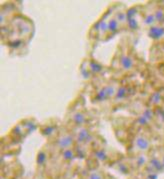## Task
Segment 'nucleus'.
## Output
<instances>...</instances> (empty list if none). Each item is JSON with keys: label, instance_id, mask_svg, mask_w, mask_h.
<instances>
[{"label": "nucleus", "instance_id": "f257e3e1", "mask_svg": "<svg viewBox=\"0 0 164 179\" xmlns=\"http://www.w3.org/2000/svg\"><path fill=\"white\" fill-rule=\"evenodd\" d=\"M117 93V87L115 84H107L103 88L97 92V99L98 100H107L108 98L114 96Z\"/></svg>", "mask_w": 164, "mask_h": 179}, {"label": "nucleus", "instance_id": "f03ea898", "mask_svg": "<svg viewBox=\"0 0 164 179\" xmlns=\"http://www.w3.org/2000/svg\"><path fill=\"white\" fill-rule=\"evenodd\" d=\"M72 142H73V137L70 135V134H63V135H60L57 138V145L64 150L69 149Z\"/></svg>", "mask_w": 164, "mask_h": 179}, {"label": "nucleus", "instance_id": "423d86ee", "mask_svg": "<svg viewBox=\"0 0 164 179\" xmlns=\"http://www.w3.org/2000/svg\"><path fill=\"white\" fill-rule=\"evenodd\" d=\"M72 120L76 124L81 125V124H83L84 122H85V116H84V114H82L81 112H76V113L73 114Z\"/></svg>", "mask_w": 164, "mask_h": 179}, {"label": "nucleus", "instance_id": "0eeeda50", "mask_svg": "<svg viewBox=\"0 0 164 179\" xmlns=\"http://www.w3.org/2000/svg\"><path fill=\"white\" fill-rule=\"evenodd\" d=\"M89 179H102V176H101L99 173H97V172H93V173H91V174H90Z\"/></svg>", "mask_w": 164, "mask_h": 179}, {"label": "nucleus", "instance_id": "39448f33", "mask_svg": "<svg viewBox=\"0 0 164 179\" xmlns=\"http://www.w3.org/2000/svg\"><path fill=\"white\" fill-rule=\"evenodd\" d=\"M135 145L139 150H146V148L148 147V141L143 137H137V139L135 140Z\"/></svg>", "mask_w": 164, "mask_h": 179}, {"label": "nucleus", "instance_id": "7ed1b4c3", "mask_svg": "<svg viewBox=\"0 0 164 179\" xmlns=\"http://www.w3.org/2000/svg\"><path fill=\"white\" fill-rule=\"evenodd\" d=\"M133 64H134V61H133V59H132V58L129 55L124 54L120 58V65L122 66V68L124 70L131 69L132 66H133Z\"/></svg>", "mask_w": 164, "mask_h": 179}, {"label": "nucleus", "instance_id": "20e7f679", "mask_svg": "<svg viewBox=\"0 0 164 179\" xmlns=\"http://www.w3.org/2000/svg\"><path fill=\"white\" fill-rule=\"evenodd\" d=\"M77 138H78V141L80 142L86 141L88 138H90V133L86 128L82 127L79 129V131L77 132Z\"/></svg>", "mask_w": 164, "mask_h": 179}]
</instances>
